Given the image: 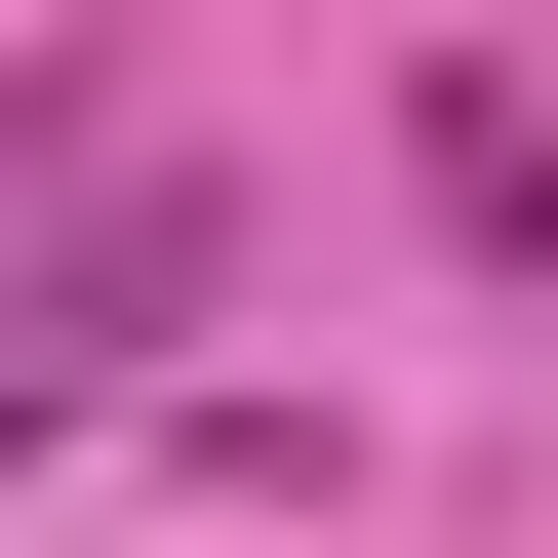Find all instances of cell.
<instances>
[{
	"label": "cell",
	"mask_w": 558,
	"mask_h": 558,
	"mask_svg": "<svg viewBox=\"0 0 558 558\" xmlns=\"http://www.w3.org/2000/svg\"><path fill=\"white\" fill-rule=\"evenodd\" d=\"M399 199H439V240L558 319V81H519V40H439V81H399Z\"/></svg>",
	"instance_id": "cell-1"
},
{
	"label": "cell",
	"mask_w": 558,
	"mask_h": 558,
	"mask_svg": "<svg viewBox=\"0 0 558 558\" xmlns=\"http://www.w3.org/2000/svg\"><path fill=\"white\" fill-rule=\"evenodd\" d=\"M160 319H199V199H160V160H81V240H40V360H160Z\"/></svg>",
	"instance_id": "cell-2"
}]
</instances>
